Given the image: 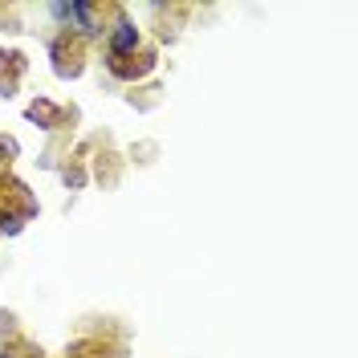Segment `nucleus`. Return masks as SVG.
I'll return each mask as SVG.
<instances>
[{"label": "nucleus", "instance_id": "obj_1", "mask_svg": "<svg viewBox=\"0 0 358 358\" xmlns=\"http://www.w3.org/2000/svg\"><path fill=\"white\" fill-rule=\"evenodd\" d=\"M49 53H53V69H57L62 78H78V73H82L86 45H82V37H78V33L62 29V37H53V45H49Z\"/></svg>", "mask_w": 358, "mask_h": 358}, {"label": "nucleus", "instance_id": "obj_2", "mask_svg": "<svg viewBox=\"0 0 358 358\" xmlns=\"http://www.w3.org/2000/svg\"><path fill=\"white\" fill-rule=\"evenodd\" d=\"M106 57H134L138 49H143V33H138V24L127 17V13H118L114 24L106 29Z\"/></svg>", "mask_w": 358, "mask_h": 358}, {"label": "nucleus", "instance_id": "obj_3", "mask_svg": "<svg viewBox=\"0 0 358 358\" xmlns=\"http://www.w3.org/2000/svg\"><path fill=\"white\" fill-rule=\"evenodd\" d=\"M106 69H110L114 78H122V82H138V78H147L155 69V53L138 49L134 57H106Z\"/></svg>", "mask_w": 358, "mask_h": 358}, {"label": "nucleus", "instance_id": "obj_4", "mask_svg": "<svg viewBox=\"0 0 358 358\" xmlns=\"http://www.w3.org/2000/svg\"><path fill=\"white\" fill-rule=\"evenodd\" d=\"M29 118H33L37 127H45V131H53L57 118H62V110H57L53 102H33V106H29Z\"/></svg>", "mask_w": 358, "mask_h": 358}, {"label": "nucleus", "instance_id": "obj_5", "mask_svg": "<svg viewBox=\"0 0 358 358\" xmlns=\"http://www.w3.org/2000/svg\"><path fill=\"white\" fill-rule=\"evenodd\" d=\"M24 216L21 212H0V236H21L24 232Z\"/></svg>", "mask_w": 358, "mask_h": 358}, {"label": "nucleus", "instance_id": "obj_6", "mask_svg": "<svg viewBox=\"0 0 358 358\" xmlns=\"http://www.w3.org/2000/svg\"><path fill=\"white\" fill-rule=\"evenodd\" d=\"M0 358H13V350H8V346H4V350H0Z\"/></svg>", "mask_w": 358, "mask_h": 358}]
</instances>
